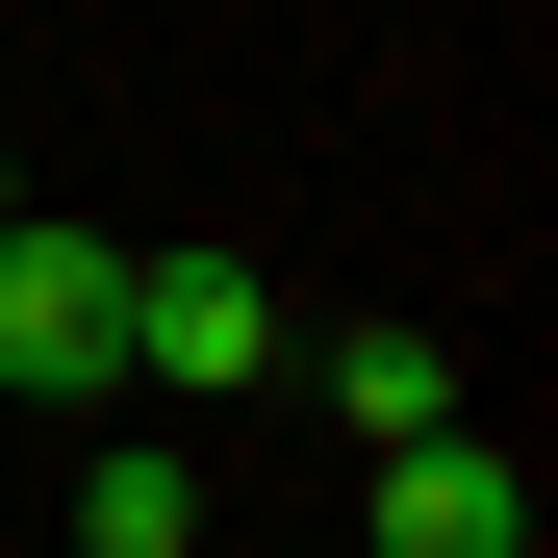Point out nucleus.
Listing matches in <instances>:
<instances>
[{
  "label": "nucleus",
  "instance_id": "1",
  "mask_svg": "<svg viewBox=\"0 0 558 558\" xmlns=\"http://www.w3.org/2000/svg\"><path fill=\"white\" fill-rule=\"evenodd\" d=\"M0 381H26V407H102L128 381V254L102 229H26V204H0Z\"/></svg>",
  "mask_w": 558,
  "mask_h": 558
},
{
  "label": "nucleus",
  "instance_id": "2",
  "mask_svg": "<svg viewBox=\"0 0 558 558\" xmlns=\"http://www.w3.org/2000/svg\"><path fill=\"white\" fill-rule=\"evenodd\" d=\"M355 533H381V558H533V483H508V432H483V407H432V432H381Z\"/></svg>",
  "mask_w": 558,
  "mask_h": 558
},
{
  "label": "nucleus",
  "instance_id": "3",
  "mask_svg": "<svg viewBox=\"0 0 558 558\" xmlns=\"http://www.w3.org/2000/svg\"><path fill=\"white\" fill-rule=\"evenodd\" d=\"M128 381H279V279L254 254H128Z\"/></svg>",
  "mask_w": 558,
  "mask_h": 558
},
{
  "label": "nucleus",
  "instance_id": "4",
  "mask_svg": "<svg viewBox=\"0 0 558 558\" xmlns=\"http://www.w3.org/2000/svg\"><path fill=\"white\" fill-rule=\"evenodd\" d=\"M432 407H457V330H355V355H330V432H355V457L432 432Z\"/></svg>",
  "mask_w": 558,
  "mask_h": 558
},
{
  "label": "nucleus",
  "instance_id": "5",
  "mask_svg": "<svg viewBox=\"0 0 558 558\" xmlns=\"http://www.w3.org/2000/svg\"><path fill=\"white\" fill-rule=\"evenodd\" d=\"M204 533V483H178V457H102V483H76V558H178Z\"/></svg>",
  "mask_w": 558,
  "mask_h": 558
},
{
  "label": "nucleus",
  "instance_id": "6",
  "mask_svg": "<svg viewBox=\"0 0 558 558\" xmlns=\"http://www.w3.org/2000/svg\"><path fill=\"white\" fill-rule=\"evenodd\" d=\"M0 204H26V153H0Z\"/></svg>",
  "mask_w": 558,
  "mask_h": 558
}]
</instances>
